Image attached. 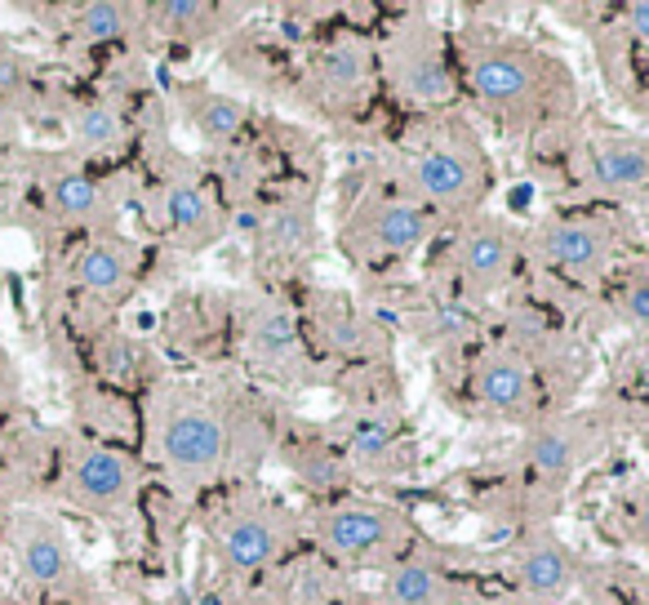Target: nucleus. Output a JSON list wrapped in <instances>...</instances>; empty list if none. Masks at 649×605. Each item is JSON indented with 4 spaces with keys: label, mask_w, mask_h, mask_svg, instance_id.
Returning a JSON list of instances; mask_svg holds the SVG:
<instances>
[{
    "label": "nucleus",
    "mask_w": 649,
    "mask_h": 605,
    "mask_svg": "<svg viewBox=\"0 0 649 605\" xmlns=\"http://www.w3.org/2000/svg\"><path fill=\"white\" fill-rule=\"evenodd\" d=\"M512 578H516L521 605H565L578 587V565H574L569 547L556 543L552 534H529L516 547Z\"/></svg>",
    "instance_id": "14"
},
{
    "label": "nucleus",
    "mask_w": 649,
    "mask_h": 605,
    "mask_svg": "<svg viewBox=\"0 0 649 605\" xmlns=\"http://www.w3.org/2000/svg\"><path fill=\"white\" fill-rule=\"evenodd\" d=\"M405 192L432 214L450 223H467L481 214L490 196V156L481 139L463 121H445L427 130L405 156Z\"/></svg>",
    "instance_id": "2"
},
{
    "label": "nucleus",
    "mask_w": 649,
    "mask_h": 605,
    "mask_svg": "<svg viewBox=\"0 0 649 605\" xmlns=\"http://www.w3.org/2000/svg\"><path fill=\"white\" fill-rule=\"evenodd\" d=\"M138 481H143L138 463L116 445L90 441V445H76L72 459H68V494H72V503H81V507H90L99 516L125 512L134 503V494H138Z\"/></svg>",
    "instance_id": "11"
},
{
    "label": "nucleus",
    "mask_w": 649,
    "mask_h": 605,
    "mask_svg": "<svg viewBox=\"0 0 649 605\" xmlns=\"http://www.w3.org/2000/svg\"><path fill=\"white\" fill-rule=\"evenodd\" d=\"M307 321H311V335L339 357H370L379 343L374 317H365L348 294H334V289L307 294Z\"/></svg>",
    "instance_id": "19"
},
{
    "label": "nucleus",
    "mask_w": 649,
    "mask_h": 605,
    "mask_svg": "<svg viewBox=\"0 0 649 605\" xmlns=\"http://www.w3.org/2000/svg\"><path fill=\"white\" fill-rule=\"evenodd\" d=\"M463 81L476 107L498 121L507 134H534L556 121H565L578 107V85L574 72L516 37H490L476 32L463 41Z\"/></svg>",
    "instance_id": "1"
},
{
    "label": "nucleus",
    "mask_w": 649,
    "mask_h": 605,
    "mask_svg": "<svg viewBox=\"0 0 649 605\" xmlns=\"http://www.w3.org/2000/svg\"><path fill=\"white\" fill-rule=\"evenodd\" d=\"M320 240V227H316V201L302 192L293 196H280L271 209H262L258 218V232H254V245L267 263H302Z\"/></svg>",
    "instance_id": "18"
},
{
    "label": "nucleus",
    "mask_w": 649,
    "mask_h": 605,
    "mask_svg": "<svg viewBox=\"0 0 649 605\" xmlns=\"http://www.w3.org/2000/svg\"><path fill=\"white\" fill-rule=\"evenodd\" d=\"M614 249H618L614 227L591 218V214H556V218H543L525 236L529 258H538L543 267H552L556 276L578 280V285L605 280V271L614 263Z\"/></svg>",
    "instance_id": "8"
},
{
    "label": "nucleus",
    "mask_w": 649,
    "mask_h": 605,
    "mask_svg": "<svg viewBox=\"0 0 649 605\" xmlns=\"http://www.w3.org/2000/svg\"><path fill=\"white\" fill-rule=\"evenodd\" d=\"M240 348L249 357L254 370L271 375V379H293L302 370V352H307V335L298 312L276 294H254L240 308Z\"/></svg>",
    "instance_id": "9"
},
{
    "label": "nucleus",
    "mask_w": 649,
    "mask_h": 605,
    "mask_svg": "<svg viewBox=\"0 0 649 605\" xmlns=\"http://www.w3.org/2000/svg\"><path fill=\"white\" fill-rule=\"evenodd\" d=\"M152 28L161 37H174V41H200L209 37L214 28H223V10L218 6H205V0H165V6H152L147 10Z\"/></svg>",
    "instance_id": "25"
},
{
    "label": "nucleus",
    "mask_w": 649,
    "mask_h": 605,
    "mask_svg": "<svg viewBox=\"0 0 649 605\" xmlns=\"http://www.w3.org/2000/svg\"><path fill=\"white\" fill-rule=\"evenodd\" d=\"M14 552H19V570L28 583L45 587V592H63L72 578H76V556H72V543L63 539L59 525L41 521V516H28L14 534Z\"/></svg>",
    "instance_id": "20"
},
{
    "label": "nucleus",
    "mask_w": 649,
    "mask_h": 605,
    "mask_svg": "<svg viewBox=\"0 0 649 605\" xmlns=\"http://www.w3.org/2000/svg\"><path fill=\"white\" fill-rule=\"evenodd\" d=\"M521 258H525V236L507 218L476 214V218L459 223L445 267H450V280L467 298H494L516 280Z\"/></svg>",
    "instance_id": "7"
},
{
    "label": "nucleus",
    "mask_w": 649,
    "mask_h": 605,
    "mask_svg": "<svg viewBox=\"0 0 649 605\" xmlns=\"http://www.w3.org/2000/svg\"><path fill=\"white\" fill-rule=\"evenodd\" d=\"M134 267H138L134 245H125V240H116V236H99V240H90V245L76 254L72 276H76V285H81L85 294H94V298H121V294L134 285Z\"/></svg>",
    "instance_id": "22"
},
{
    "label": "nucleus",
    "mask_w": 649,
    "mask_h": 605,
    "mask_svg": "<svg viewBox=\"0 0 649 605\" xmlns=\"http://www.w3.org/2000/svg\"><path fill=\"white\" fill-rule=\"evenodd\" d=\"M307 534L334 561L392 565L405 552L410 521L401 507H392L383 499H339V503H324L307 516Z\"/></svg>",
    "instance_id": "4"
},
{
    "label": "nucleus",
    "mask_w": 649,
    "mask_h": 605,
    "mask_svg": "<svg viewBox=\"0 0 649 605\" xmlns=\"http://www.w3.org/2000/svg\"><path fill=\"white\" fill-rule=\"evenodd\" d=\"M50 205L68 218V223H90L99 209H103V187L90 178V174H59L50 183Z\"/></svg>",
    "instance_id": "28"
},
{
    "label": "nucleus",
    "mask_w": 649,
    "mask_h": 605,
    "mask_svg": "<svg viewBox=\"0 0 649 605\" xmlns=\"http://www.w3.org/2000/svg\"><path fill=\"white\" fill-rule=\"evenodd\" d=\"M383 81L396 94V103L414 112H441L459 99V72L450 59L445 37L432 23H405L388 37L379 50Z\"/></svg>",
    "instance_id": "6"
},
{
    "label": "nucleus",
    "mask_w": 649,
    "mask_h": 605,
    "mask_svg": "<svg viewBox=\"0 0 649 605\" xmlns=\"http://www.w3.org/2000/svg\"><path fill=\"white\" fill-rule=\"evenodd\" d=\"M614 317H618L631 335L649 339V258L622 267V276H618V285H614Z\"/></svg>",
    "instance_id": "27"
},
{
    "label": "nucleus",
    "mask_w": 649,
    "mask_h": 605,
    "mask_svg": "<svg viewBox=\"0 0 649 605\" xmlns=\"http://www.w3.org/2000/svg\"><path fill=\"white\" fill-rule=\"evenodd\" d=\"M591 187L609 196H631L649 187V139L640 134H609L587 152Z\"/></svg>",
    "instance_id": "21"
},
{
    "label": "nucleus",
    "mask_w": 649,
    "mask_h": 605,
    "mask_svg": "<svg viewBox=\"0 0 649 605\" xmlns=\"http://www.w3.org/2000/svg\"><path fill=\"white\" fill-rule=\"evenodd\" d=\"M472 397L490 419L538 423V375L512 343H494L472 366Z\"/></svg>",
    "instance_id": "10"
},
{
    "label": "nucleus",
    "mask_w": 649,
    "mask_h": 605,
    "mask_svg": "<svg viewBox=\"0 0 649 605\" xmlns=\"http://www.w3.org/2000/svg\"><path fill=\"white\" fill-rule=\"evenodd\" d=\"M183 112H187V125H192V130L200 134V143H209V147L236 143V139L245 134V121H249V112H245L240 99H231V94H223V90H209V85L187 90V94H183Z\"/></svg>",
    "instance_id": "24"
},
{
    "label": "nucleus",
    "mask_w": 649,
    "mask_h": 605,
    "mask_svg": "<svg viewBox=\"0 0 649 605\" xmlns=\"http://www.w3.org/2000/svg\"><path fill=\"white\" fill-rule=\"evenodd\" d=\"M152 450L178 494L214 485L231 463L227 410L200 392L169 388L152 410Z\"/></svg>",
    "instance_id": "3"
},
{
    "label": "nucleus",
    "mask_w": 649,
    "mask_h": 605,
    "mask_svg": "<svg viewBox=\"0 0 649 605\" xmlns=\"http://www.w3.org/2000/svg\"><path fill=\"white\" fill-rule=\"evenodd\" d=\"M161 223L169 232L174 245L183 249H205L227 232V214L218 209V201L209 196V187H200L196 178H169L161 192Z\"/></svg>",
    "instance_id": "17"
},
{
    "label": "nucleus",
    "mask_w": 649,
    "mask_h": 605,
    "mask_svg": "<svg viewBox=\"0 0 649 605\" xmlns=\"http://www.w3.org/2000/svg\"><path fill=\"white\" fill-rule=\"evenodd\" d=\"M285 543H289V530H285L280 512L267 507V503H245V507L227 512L214 530L218 561L240 578H254V574L271 570L285 556Z\"/></svg>",
    "instance_id": "12"
},
{
    "label": "nucleus",
    "mask_w": 649,
    "mask_h": 605,
    "mask_svg": "<svg viewBox=\"0 0 649 605\" xmlns=\"http://www.w3.org/2000/svg\"><path fill=\"white\" fill-rule=\"evenodd\" d=\"M383 601L388 605H450V583L432 556L401 552L383 570Z\"/></svg>",
    "instance_id": "23"
},
{
    "label": "nucleus",
    "mask_w": 649,
    "mask_h": 605,
    "mask_svg": "<svg viewBox=\"0 0 649 605\" xmlns=\"http://www.w3.org/2000/svg\"><path fill=\"white\" fill-rule=\"evenodd\" d=\"M596 450V428L578 414H552L529 423L525 437V463L543 485H560L578 472V463H587Z\"/></svg>",
    "instance_id": "13"
},
{
    "label": "nucleus",
    "mask_w": 649,
    "mask_h": 605,
    "mask_svg": "<svg viewBox=\"0 0 649 605\" xmlns=\"http://www.w3.org/2000/svg\"><path fill=\"white\" fill-rule=\"evenodd\" d=\"M645 445H649V428H645Z\"/></svg>",
    "instance_id": "33"
},
{
    "label": "nucleus",
    "mask_w": 649,
    "mask_h": 605,
    "mask_svg": "<svg viewBox=\"0 0 649 605\" xmlns=\"http://www.w3.org/2000/svg\"><path fill=\"white\" fill-rule=\"evenodd\" d=\"M134 28V10L116 6V0H90V6L76 10V32L90 45H112Z\"/></svg>",
    "instance_id": "29"
},
{
    "label": "nucleus",
    "mask_w": 649,
    "mask_h": 605,
    "mask_svg": "<svg viewBox=\"0 0 649 605\" xmlns=\"http://www.w3.org/2000/svg\"><path fill=\"white\" fill-rule=\"evenodd\" d=\"M339 450L361 472H396L405 463V428L396 410H348L339 423Z\"/></svg>",
    "instance_id": "15"
},
{
    "label": "nucleus",
    "mask_w": 649,
    "mask_h": 605,
    "mask_svg": "<svg viewBox=\"0 0 649 605\" xmlns=\"http://www.w3.org/2000/svg\"><path fill=\"white\" fill-rule=\"evenodd\" d=\"M436 218L410 192H365L343 218L339 245L352 263L379 267L392 258H410L432 240Z\"/></svg>",
    "instance_id": "5"
},
{
    "label": "nucleus",
    "mask_w": 649,
    "mask_h": 605,
    "mask_svg": "<svg viewBox=\"0 0 649 605\" xmlns=\"http://www.w3.org/2000/svg\"><path fill=\"white\" fill-rule=\"evenodd\" d=\"M374 68H379V54L357 41V37H343L334 45H324L316 59H311V90L330 103L334 112L343 107H357L370 85H374Z\"/></svg>",
    "instance_id": "16"
},
{
    "label": "nucleus",
    "mask_w": 649,
    "mask_h": 605,
    "mask_svg": "<svg viewBox=\"0 0 649 605\" xmlns=\"http://www.w3.org/2000/svg\"><path fill=\"white\" fill-rule=\"evenodd\" d=\"M622 32L649 50V0H631V6H622Z\"/></svg>",
    "instance_id": "30"
},
{
    "label": "nucleus",
    "mask_w": 649,
    "mask_h": 605,
    "mask_svg": "<svg viewBox=\"0 0 649 605\" xmlns=\"http://www.w3.org/2000/svg\"><path fill=\"white\" fill-rule=\"evenodd\" d=\"M121 139H125V116L107 99H94L72 116V143L81 152H112Z\"/></svg>",
    "instance_id": "26"
},
{
    "label": "nucleus",
    "mask_w": 649,
    "mask_h": 605,
    "mask_svg": "<svg viewBox=\"0 0 649 605\" xmlns=\"http://www.w3.org/2000/svg\"><path fill=\"white\" fill-rule=\"evenodd\" d=\"M631 530H636V539L649 547V485L636 494V507H631Z\"/></svg>",
    "instance_id": "31"
},
{
    "label": "nucleus",
    "mask_w": 649,
    "mask_h": 605,
    "mask_svg": "<svg viewBox=\"0 0 649 605\" xmlns=\"http://www.w3.org/2000/svg\"><path fill=\"white\" fill-rule=\"evenodd\" d=\"M19 392V370H14V361H10V352L0 348V406H6L10 397Z\"/></svg>",
    "instance_id": "32"
}]
</instances>
